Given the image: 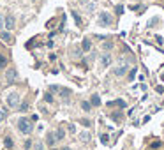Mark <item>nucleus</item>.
<instances>
[{"label":"nucleus","mask_w":164,"mask_h":150,"mask_svg":"<svg viewBox=\"0 0 164 150\" xmlns=\"http://www.w3.org/2000/svg\"><path fill=\"white\" fill-rule=\"evenodd\" d=\"M18 129H19L21 134H30V133L34 131V124H32V120H28L27 117H21V118L18 120Z\"/></svg>","instance_id":"nucleus-1"},{"label":"nucleus","mask_w":164,"mask_h":150,"mask_svg":"<svg viewBox=\"0 0 164 150\" xmlns=\"http://www.w3.org/2000/svg\"><path fill=\"white\" fill-rule=\"evenodd\" d=\"M7 106H9V108H12V110L19 108V95L18 94H9L7 95Z\"/></svg>","instance_id":"nucleus-2"},{"label":"nucleus","mask_w":164,"mask_h":150,"mask_svg":"<svg viewBox=\"0 0 164 150\" xmlns=\"http://www.w3.org/2000/svg\"><path fill=\"white\" fill-rule=\"evenodd\" d=\"M111 23H113V19H111V16L108 12H101L99 14V25L101 27H109Z\"/></svg>","instance_id":"nucleus-3"},{"label":"nucleus","mask_w":164,"mask_h":150,"mask_svg":"<svg viewBox=\"0 0 164 150\" xmlns=\"http://www.w3.org/2000/svg\"><path fill=\"white\" fill-rule=\"evenodd\" d=\"M14 25H16V21H14V16H6V28L7 30H12L14 28Z\"/></svg>","instance_id":"nucleus-4"},{"label":"nucleus","mask_w":164,"mask_h":150,"mask_svg":"<svg viewBox=\"0 0 164 150\" xmlns=\"http://www.w3.org/2000/svg\"><path fill=\"white\" fill-rule=\"evenodd\" d=\"M90 48H92L90 39H83V42H81V50H83V51H90Z\"/></svg>","instance_id":"nucleus-5"},{"label":"nucleus","mask_w":164,"mask_h":150,"mask_svg":"<svg viewBox=\"0 0 164 150\" xmlns=\"http://www.w3.org/2000/svg\"><path fill=\"white\" fill-rule=\"evenodd\" d=\"M125 71H127V66H120V67H116L113 73H115L116 76H122V74H125Z\"/></svg>","instance_id":"nucleus-6"},{"label":"nucleus","mask_w":164,"mask_h":150,"mask_svg":"<svg viewBox=\"0 0 164 150\" xmlns=\"http://www.w3.org/2000/svg\"><path fill=\"white\" fill-rule=\"evenodd\" d=\"M0 39H2L4 42H11V41H12V37H11L9 32H2V34H0Z\"/></svg>","instance_id":"nucleus-7"},{"label":"nucleus","mask_w":164,"mask_h":150,"mask_svg":"<svg viewBox=\"0 0 164 150\" xmlns=\"http://www.w3.org/2000/svg\"><path fill=\"white\" fill-rule=\"evenodd\" d=\"M99 104H101V97L97 94H93L92 95V106H99Z\"/></svg>","instance_id":"nucleus-8"},{"label":"nucleus","mask_w":164,"mask_h":150,"mask_svg":"<svg viewBox=\"0 0 164 150\" xmlns=\"http://www.w3.org/2000/svg\"><path fill=\"white\" fill-rule=\"evenodd\" d=\"M101 60H102V66H104V67H108L109 64H111V57H109V55H104Z\"/></svg>","instance_id":"nucleus-9"},{"label":"nucleus","mask_w":164,"mask_h":150,"mask_svg":"<svg viewBox=\"0 0 164 150\" xmlns=\"http://www.w3.org/2000/svg\"><path fill=\"white\" fill-rule=\"evenodd\" d=\"M14 78H16V71L14 69H9L7 71V81H12Z\"/></svg>","instance_id":"nucleus-10"},{"label":"nucleus","mask_w":164,"mask_h":150,"mask_svg":"<svg viewBox=\"0 0 164 150\" xmlns=\"http://www.w3.org/2000/svg\"><path fill=\"white\" fill-rule=\"evenodd\" d=\"M80 140H81V141H90V133H88V131L81 133V134H80Z\"/></svg>","instance_id":"nucleus-11"},{"label":"nucleus","mask_w":164,"mask_h":150,"mask_svg":"<svg viewBox=\"0 0 164 150\" xmlns=\"http://www.w3.org/2000/svg\"><path fill=\"white\" fill-rule=\"evenodd\" d=\"M111 104H116V106H120V108H127V102H125V101H122V99H118V101H113Z\"/></svg>","instance_id":"nucleus-12"},{"label":"nucleus","mask_w":164,"mask_h":150,"mask_svg":"<svg viewBox=\"0 0 164 150\" xmlns=\"http://www.w3.org/2000/svg\"><path fill=\"white\" fill-rule=\"evenodd\" d=\"M7 66V57H4V55H0V69H4Z\"/></svg>","instance_id":"nucleus-13"},{"label":"nucleus","mask_w":164,"mask_h":150,"mask_svg":"<svg viewBox=\"0 0 164 150\" xmlns=\"http://www.w3.org/2000/svg\"><path fill=\"white\" fill-rule=\"evenodd\" d=\"M81 108H83L85 111H90V108H92V104H90V102H86V101H83V102H81Z\"/></svg>","instance_id":"nucleus-14"},{"label":"nucleus","mask_w":164,"mask_h":150,"mask_svg":"<svg viewBox=\"0 0 164 150\" xmlns=\"http://www.w3.org/2000/svg\"><path fill=\"white\" fill-rule=\"evenodd\" d=\"M73 18H74V19H76V23H78V25H80V27H81V18H80V14H78V12H76V11H73Z\"/></svg>","instance_id":"nucleus-15"},{"label":"nucleus","mask_w":164,"mask_h":150,"mask_svg":"<svg viewBox=\"0 0 164 150\" xmlns=\"http://www.w3.org/2000/svg\"><path fill=\"white\" fill-rule=\"evenodd\" d=\"M64 136H65V133H64L62 129H58V131H57V134H55V138H57V140H64Z\"/></svg>","instance_id":"nucleus-16"},{"label":"nucleus","mask_w":164,"mask_h":150,"mask_svg":"<svg viewBox=\"0 0 164 150\" xmlns=\"http://www.w3.org/2000/svg\"><path fill=\"white\" fill-rule=\"evenodd\" d=\"M4 143H6V147H7V148H12V147H14V143H12V140H11V138H6V140H4Z\"/></svg>","instance_id":"nucleus-17"},{"label":"nucleus","mask_w":164,"mask_h":150,"mask_svg":"<svg viewBox=\"0 0 164 150\" xmlns=\"http://www.w3.org/2000/svg\"><path fill=\"white\" fill-rule=\"evenodd\" d=\"M46 141H48V145H53V143H55V136H53V134H48Z\"/></svg>","instance_id":"nucleus-18"},{"label":"nucleus","mask_w":164,"mask_h":150,"mask_svg":"<svg viewBox=\"0 0 164 150\" xmlns=\"http://www.w3.org/2000/svg\"><path fill=\"white\" fill-rule=\"evenodd\" d=\"M44 101L46 102H53V95L51 94H44Z\"/></svg>","instance_id":"nucleus-19"},{"label":"nucleus","mask_w":164,"mask_h":150,"mask_svg":"<svg viewBox=\"0 0 164 150\" xmlns=\"http://www.w3.org/2000/svg\"><path fill=\"white\" fill-rule=\"evenodd\" d=\"M101 141H102L104 145H108V141H109V136H108V134H102V136H101Z\"/></svg>","instance_id":"nucleus-20"},{"label":"nucleus","mask_w":164,"mask_h":150,"mask_svg":"<svg viewBox=\"0 0 164 150\" xmlns=\"http://www.w3.org/2000/svg\"><path fill=\"white\" fill-rule=\"evenodd\" d=\"M19 110H21V111H27V110H28V104H27V102L19 104Z\"/></svg>","instance_id":"nucleus-21"},{"label":"nucleus","mask_w":164,"mask_h":150,"mask_svg":"<svg viewBox=\"0 0 164 150\" xmlns=\"http://www.w3.org/2000/svg\"><path fill=\"white\" fill-rule=\"evenodd\" d=\"M23 147H25L27 150H28V148H32V141H30V140H27L25 143H23Z\"/></svg>","instance_id":"nucleus-22"},{"label":"nucleus","mask_w":164,"mask_h":150,"mask_svg":"<svg viewBox=\"0 0 164 150\" xmlns=\"http://www.w3.org/2000/svg\"><path fill=\"white\" fill-rule=\"evenodd\" d=\"M134 76H136V67L131 69V73H129V79H134Z\"/></svg>","instance_id":"nucleus-23"},{"label":"nucleus","mask_w":164,"mask_h":150,"mask_svg":"<svg viewBox=\"0 0 164 150\" xmlns=\"http://www.w3.org/2000/svg\"><path fill=\"white\" fill-rule=\"evenodd\" d=\"M4 27H6V19L0 16V28H4Z\"/></svg>","instance_id":"nucleus-24"},{"label":"nucleus","mask_w":164,"mask_h":150,"mask_svg":"<svg viewBox=\"0 0 164 150\" xmlns=\"http://www.w3.org/2000/svg\"><path fill=\"white\" fill-rule=\"evenodd\" d=\"M4 118H6V111H4V110H0V122H2Z\"/></svg>","instance_id":"nucleus-25"},{"label":"nucleus","mask_w":164,"mask_h":150,"mask_svg":"<svg viewBox=\"0 0 164 150\" xmlns=\"http://www.w3.org/2000/svg\"><path fill=\"white\" fill-rule=\"evenodd\" d=\"M116 12L122 14V12H124V6H118V7H116Z\"/></svg>","instance_id":"nucleus-26"},{"label":"nucleus","mask_w":164,"mask_h":150,"mask_svg":"<svg viewBox=\"0 0 164 150\" xmlns=\"http://www.w3.org/2000/svg\"><path fill=\"white\" fill-rule=\"evenodd\" d=\"M157 92L159 94H164V87H162V85H159V87H157Z\"/></svg>","instance_id":"nucleus-27"},{"label":"nucleus","mask_w":164,"mask_h":150,"mask_svg":"<svg viewBox=\"0 0 164 150\" xmlns=\"http://www.w3.org/2000/svg\"><path fill=\"white\" fill-rule=\"evenodd\" d=\"M69 94H71V92H69V90H62V97H67Z\"/></svg>","instance_id":"nucleus-28"},{"label":"nucleus","mask_w":164,"mask_h":150,"mask_svg":"<svg viewBox=\"0 0 164 150\" xmlns=\"http://www.w3.org/2000/svg\"><path fill=\"white\" fill-rule=\"evenodd\" d=\"M111 117H113V118H115V120H118V118H120V117H122V115H118V113H113V115H111Z\"/></svg>","instance_id":"nucleus-29"},{"label":"nucleus","mask_w":164,"mask_h":150,"mask_svg":"<svg viewBox=\"0 0 164 150\" xmlns=\"http://www.w3.org/2000/svg\"><path fill=\"white\" fill-rule=\"evenodd\" d=\"M111 46H113V44H111V42H106V44H104V50H109Z\"/></svg>","instance_id":"nucleus-30"},{"label":"nucleus","mask_w":164,"mask_h":150,"mask_svg":"<svg viewBox=\"0 0 164 150\" xmlns=\"http://www.w3.org/2000/svg\"><path fill=\"white\" fill-rule=\"evenodd\" d=\"M30 120H32V122H37V120H39V117H37V115H32V118H30Z\"/></svg>","instance_id":"nucleus-31"},{"label":"nucleus","mask_w":164,"mask_h":150,"mask_svg":"<svg viewBox=\"0 0 164 150\" xmlns=\"http://www.w3.org/2000/svg\"><path fill=\"white\" fill-rule=\"evenodd\" d=\"M81 124H83V125H86V127H88V125H90V122H88V120H85V118H83V120H81Z\"/></svg>","instance_id":"nucleus-32"},{"label":"nucleus","mask_w":164,"mask_h":150,"mask_svg":"<svg viewBox=\"0 0 164 150\" xmlns=\"http://www.w3.org/2000/svg\"><path fill=\"white\" fill-rule=\"evenodd\" d=\"M62 150H71V148H69V147H65V148H62Z\"/></svg>","instance_id":"nucleus-33"},{"label":"nucleus","mask_w":164,"mask_h":150,"mask_svg":"<svg viewBox=\"0 0 164 150\" xmlns=\"http://www.w3.org/2000/svg\"><path fill=\"white\" fill-rule=\"evenodd\" d=\"M80 2H81V4H85V2H86V0H80Z\"/></svg>","instance_id":"nucleus-34"},{"label":"nucleus","mask_w":164,"mask_h":150,"mask_svg":"<svg viewBox=\"0 0 164 150\" xmlns=\"http://www.w3.org/2000/svg\"><path fill=\"white\" fill-rule=\"evenodd\" d=\"M32 2H34V0H32Z\"/></svg>","instance_id":"nucleus-35"},{"label":"nucleus","mask_w":164,"mask_h":150,"mask_svg":"<svg viewBox=\"0 0 164 150\" xmlns=\"http://www.w3.org/2000/svg\"><path fill=\"white\" fill-rule=\"evenodd\" d=\"M53 150H55V148H53Z\"/></svg>","instance_id":"nucleus-36"}]
</instances>
